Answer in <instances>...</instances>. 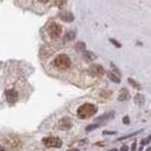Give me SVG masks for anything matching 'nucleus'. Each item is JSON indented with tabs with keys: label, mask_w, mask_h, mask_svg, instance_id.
Here are the masks:
<instances>
[{
	"label": "nucleus",
	"mask_w": 151,
	"mask_h": 151,
	"mask_svg": "<svg viewBox=\"0 0 151 151\" xmlns=\"http://www.w3.org/2000/svg\"><path fill=\"white\" fill-rule=\"evenodd\" d=\"M97 107L92 104H84L82 106L78 108L77 110V116L81 118V119H85V118H89L91 116H93L94 114L97 113Z\"/></svg>",
	"instance_id": "obj_1"
},
{
	"label": "nucleus",
	"mask_w": 151,
	"mask_h": 151,
	"mask_svg": "<svg viewBox=\"0 0 151 151\" xmlns=\"http://www.w3.org/2000/svg\"><path fill=\"white\" fill-rule=\"evenodd\" d=\"M53 65L58 69H67L70 66V59H69V57H68L67 55L61 53V55H58L55 58Z\"/></svg>",
	"instance_id": "obj_2"
},
{
	"label": "nucleus",
	"mask_w": 151,
	"mask_h": 151,
	"mask_svg": "<svg viewBox=\"0 0 151 151\" xmlns=\"http://www.w3.org/2000/svg\"><path fill=\"white\" fill-rule=\"evenodd\" d=\"M42 142L45 147L48 148H60L63 145V141L59 137H55V136H48L42 140Z\"/></svg>",
	"instance_id": "obj_3"
},
{
	"label": "nucleus",
	"mask_w": 151,
	"mask_h": 151,
	"mask_svg": "<svg viewBox=\"0 0 151 151\" xmlns=\"http://www.w3.org/2000/svg\"><path fill=\"white\" fill-rule=\"evenodd\" d=\"M61 31H63V29H61L60 24L55 23V22L51 23V24L49 25V27H48V33H49V35H50L51 38H53V39L60 37Z\"/></svg>",
	"instance_id": "obj_4"
},
{
	"label": "nucleus",
	"mask_w": 151,
	"mask_h": 151,
	"mask_svg": "<svg viewBox=\"0 0 151 151\" xmlns=\"http://www.w3.org/2000/svg\"><path fill=\"white\" fill-rule=\"evenodd\" d=\"M89 73H90V75H92V76H101V75H104L105 70H104V68L101 67L100 65L94 64V65H92V66L89 68Z\"/></svg>",
	"instance_id": "obj_5"
},
{
	"label": "nucleus",
	"mask_w": 151,
	"mask_h": 151,
	"mask_svg": "<svg viewBox=\"0 0 151 151\" xmlns=\"http://www.w3.org/2000/svg\"><path fill=\"white\" fill-rule=\"evenodd\" d=\"M6 98H7L9 104H15L18 99V93H17V91L12 90V89L7 90L6 91Z\"/></svg>",
	"instance_id": "obj_6"
},
{
	"label": "nucleus",
	"mask_w": 151,
	"mask_h": 151,
	"mask_svg": "<svg viewBox=\"0 0 151 151\" xmlns=\"http://www.w3.org/2000/svg\"><path fill=\"white\" fill-rule=\"evenodd\" d=\"M72 127V122L68 119L67 117H64L60 122H59V129H68Z\"/></svg>",
	"instance_id": "obj_7"
},
{
	"label": "nucleus",
	"mask_w": 151,
	"mask_h": 151,
	"mask_svg": "<svg viewBox=\"0 0 151 151\" xmlns=\"http://www.w3.org/2000/svg\"><path fill=\"white\" fill-rule=\"evenodd\" d=\"M60 16V18L63 21H65V22H73L74 21V16L72 15L70 13H68V12H63L59 14Z\"/></svg>",
	"instance_id": "obj_8"
},
{
	"label": "nucleus",
	"mask_w": 151,
	"mask_h": 151,
	"mask_svg": "<svg viewBox=\"0 0 151 151\" xmlns=\"http://www.w3.org/2000/svg\"><path fill=\"white\" fill-rule=\"evenodd\" d=\"M114 116H115V113L114 111H110V113L106 114V115H102V116H100L99 118H97L96 121L97 122H105V121H108V119H110V118H113Z\"/></svg>",
	"instance_id": "obj_9"
},
{
	"label": "nucleus",
	"mask_w": 151,
	"mask_h": 151,
	"mask_svg": "<svg viewBox=\"0 0 151 151\" xmlns=\"http://www.w3.org/2000/svg\"><path fill=\"white\" fill-rule=\"evenodd\" d=\"M129 98V93L127 89H122L121 90V93H119V96H118V99L121 100V101H124V100H127Z\"/></svg>",
	"instance_id": "obj_10"
},
{
	"label": "nucleus",
	"mask_w": 151,
	"mask_h": 151,
	"mask_svg": "<svg viewBox=\"0 0 151 151\" xmlns=\"http://www.w3.org/2000/svg\"><path fill=\"white\" fill-rule=\"evenodd\" d=\"M107 75H108V77L113 81V82H115V83H121V78L118 77L117 75H115L113 72H107Z\"/></svg>",
	"instance_id": "obj_11"
},
{
	"label": "nucleus",
	"mask_w": 151,
	"mask_h": 151,
	"mask_svg": "<svg viewBox=\"0 0 151 151\" xmlns=\"http://www.w3.org/2000/svg\"><path fill=\"white\" fill-rule=\"evenodd\" d=\"M98 129V124H93V125H89L88 127H86V132H90V131H93V129Z\"/></svg>",
	"instance_id": "obj_12"
},
{
	"label": "nucleus",
	"mask_w": 151,
	"mask_h": 151,
	"mask_svg": "<svg viewBox=\"0 0 151 151\" xmlns=\"http://www.w3.org/2000/svg\"><path fill=\"white\" fill-rule=\"evenodd\" d=\"M129 82L131 84H132V85H134V86H135L136 89H140V84H137L135 82V81H134V80H132V78H129Z\"/></svg>",
	"instance_id": "obj_13"
},
{
	"label": "nucleus",
	"mask_w": 151,
	"mask_h": 151,
	"mask_svg": "<svg viewBox=\"0 0 151 151\" xmlns=\"http://www.w3.org/2000/svg\"><path fill=\"white\" fill-rule=\"evenodd\" d=\"M109 41H110V42H111V43H113V45H116V47H117V48H121V47H122V45H121V43H119V42H118V41H116V40H114V39H110V40H109Z\"/></svg>",
	"instance_id": "obj_14"
},
{
	"label": "nucleus",
	"mask_w": 151,
	"mask_h": 151,
	"mask_svg": "<svg viewBox=\"0 0 151 151\" xmlns=\"http://www.w3.org/2000/svg\"><path fill=\"white\" fill-rule=\"evenodd\" d=\"M77 49H80V50H85V45H84V43H82V42L77 43Z\"/></svg>",
	"instance_id": "obj_15"
},
{
	"label": "nucleus",
	"mask_w": 151,
	"mask_h": 151,
	"mask_svg": "<svg viewBox=\"0 0 151 151\" xmlns=\"http://www.w3.org/2000/svg\"><path fill=\"white\" fill-rule=\"evenodd\" d=\"M139 133H140V131H137V133H136V134H139ZM136 134H134V135H136ZM129 136H133V135H132V134H129V135H126V136H123V137H119V139H118V141H121V140H123V139H127V137H129Z\"/></svg>",
	"instance_id": "obj_16"
},
{
	"label": "nucleus",
	"mask_w": 151,
	"mask_h": 151,
	"mask_svg": "<svg viewBox=\"0 0 151 151\" xmlns=\"http://www.w3.org/2000/svg\"><path fill=\"white\" fill-rule=\"evenodd\" d=\"M123 122H124V124H129V116H125V117L123 118Z\"/></svg>",
	"instance_id": "obj_17"
},
{
	"label": "nucleus",
	"mask_w": 151,
	"mask_h": 151,
	"mask_svg": "<svg viewBox=\"0 0 151 151\" xmlns=\"http://www.w3.org/2000/svg\"><path fill=\"white\" fill-rule=\"evenodd\" d=\"M121 151H129V147L127 145H123L121 148Z\"/></svg>",
	"instance_id": "obj_18"
},
{
	"label": "nucleus",
	"mask_w": 151,
	"mask_h": 151,
	"mask_svg": "<svg viewBox=\"0 0 151 151\" xmlns=\"http://www.w3.org/2000/svg\"><path fill=\"white\" fill-rule=\"evenodd\" d=\"M131 151H136V142H134V143H133V145H132V149H131Z\"/></svg>",
	"instance_id": "obj_19"
},
{
	"label": "nucleus",
	"mask_w": 151,
	"mask_h": 151,
	"mask_svg": "<svg viewBox=\"0 0 151 151\" xmlns=\"http://www.w3.org/2000/svg\"><path fill=\"white\" fill-rule=\"evenodd\" d=\"M104 134H115V132H108V131H105Z\"/></svg>",
	"instance_id": "obj_20"
},
{
	"label": "nucleus",
	"mask_w": 151,
	"mask_h": 151,
	"mask_svg": "<svg viewBox=\"0 0 151 151\" xmlns=\"http://www.w3.org/2000/svg\"><path fill=\"white\" fill-rule=\"evenodd\" d=\"M67 151H80L78 149H69V150H67Z\"/></svg>",
	"instance_id": "obj_21"
},
{
	"label": "nucleus",
	"mask_w": 151,
	"mask_h": 151,
	"mask_svg": "<svg viewBox=\"0 0 151 151\" xmlns=\"http://www.w3.org/2000/svg\"><path fill=\"white\" fill-rule=\"evenodd\" d=\"M0 151H6V150H5V149H4L2 147H0Z\"/></svg>",
	"instance_id": "obj_22"
},
{
	"label": "nucleus",
	"mask_w": 151,
	"mask_h": 151,
	"mask_svg": "<svg viewBox=\"0 0 151 151\" xmlns=\"http://www.w3.org/2000/svg\"><path fill=\"white\" fill-rule=\"evenodd\" d=\"M109 151H118V150H117V149H110Z\"/></svg>",
	"instance_id": "obj_23"
},
{
	"label": "nucleus",
	"mask_w": 151,
	"mask_h": 151,
	"mask_svg": "<svg viewBox=\"0 0 151 151\" xmlns=\"http://www.w3.org/2000/svg\"><path fill=\"white\" fill-rule=\"evenodd\" d=\"M147 151H151V148H149V149H148Z\"/></svg>",
	"instance_id": "obj_24"
}]
</instances>
